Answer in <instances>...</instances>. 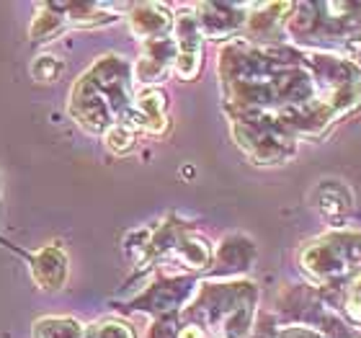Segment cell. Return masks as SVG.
I'll return each instance as SVG.
<instances>
[{"label": "cell", "mask_w": 361, "mask_h": 338, "mask_svg": "<svg viewBox=\"0 0 361 338\" xmlns=\"http://www.w3.org/2000/svg\"><path fill=\"white\" fill-rule=\"evenodd\" d=\"M276 338H325L320 331L315 328H310V325H286L279 331Z\"/></svg>", "instance_id": "22"}, {"label": "cell", "mask_w": 361, "mask_h": 338, "mask_svg": "<svg viewBox=\"0 0 361 338\" xmlns=\"http://www.w3.org/2000/svg\"><path fill=\"white\" fill-rule=\"evenodd\" d=\"M104 143L111 152H119L121 155V152H129L135 147V132L124 127V124H114V127H109L104 132Z\"/></svg>", "instance_id": "19"}, {"label": "cell", "mask_w": 361, "mask_h": 338, "mask_svg": "<svg viewBox=\"0 0 361 338\" xmlns=\"http://www.w3.org/2000/svg\"><path fill=\"white\" fill-rule=\"evenodd\" d=\"M194 18L199 23L202 37L225 39L245 26L248 6H243V3H199Z\"/></svg>", "instance_id": "6"}, {"label": "cell", "mask_w": 361, "mask_h": 338, "mask_svg": "<svg viewBox=\"0 0 361 338\" xmlns=\"http://www.w3.org/2000/svg\"><path fill=\"white\" fill-rule=\"evenodd\" d=\"M294 11L289 18L294 39L361 52V3H302Z\"/></svg>", "instance_id": "3"}, {"label": "cell", "mask_w": 361, "mask_h": 338, "mask_svg": "<svg viewBox=\"0 0 361 338\" xmlns=\"http://www.w3.org/2000/svg\"><path fill=\"white\" fill-rule=\"evenodd\" d=\"M85 325L68 315H47L34 323V338H80Z\"/></svg>", "instance_id": "17"}, {"label": "cell", "mask_w": 361, "mask_h": 338, "mask_svg": "<svg viewBox=\"0 0 361 338\" xmlns=\"http://www.w3.org/2000/svg\"><path fill=\"white\" fill-rule=\"evenodd\" d=\"M258 289L250 282H227V284H202L196 300L188 305L186 315L207 325L219 338H245L250 333L256 313Z\"/></svg>", "instance_id": "2"}, {"label": "cell", "mask_w": 361, "mask_h": 338, "mask_svg": "<svg viewBox=\"0 0 361 338\" xmlns=\"http://www.w3.org/2000/svg\"><path fill=\"white\" fill-rule=\"evenodd\" d=\"M315 202L317 210L323 212L325 217H343L351 212V191H348L341 181H323L315 191Z\"/></svg>", "instance_id": "13"}, {"label": "cell", "mask_w": 361, "mask_h": 338, "mask_svg": "<svg viewBox=\"0 0 361 338\" xmlns=\"http://www.w3.org/2000/svg\"><path fill=\"white\" fill-rule=\"evenodd\" d=\"M29 269L39 289L57 292L68 282V255H65L60 243H49V246H44L42 251L31 255Z\"/></svg>", "instance_id": "10"}, {"label": "cell", "mask_w": 361, "mask_h": 338, "mask_svg": "<svg viewBox=\"0 0 361 338\" xmlns=\"http://www.w3.org/2000/svg\"><path fill=\"white\" fill-rule=\"evenodd\" d=\"M253 255H256L253 243H250L248 238L235 235V238H227V241L219 246L217 266H219V271H225V274L243 271V269H248V263L253 261Z\"/></svg>", "instance_id": "14"}, {"label": "cell", "mask_w": 361, "mask_h": 338, "mask_svg": "<svg viewBox=\"0 0 361 338\" xmlns=\"http://www.w3.org/2000/svg\"><path fill=\"white\" fill-rule=\"evenodd\" d=\"M292 8V3H256V6H248V21H245V26H248L250 37H281V23H286L284 16Z\"/></svg>", "instance_id": "12"}, {"label": "cell", "mask_w": 361, "mask_h": 338, "mask_svg": "<svg viewBox=\"0 0 361 338\" xmlns=\"http://www.w3.org/2000/svg\"><path fill=\"white\" fill-rule=\"evenodd\" d=\"M132 109V65L119 54L98 57L70 90V116L88 132H106Z\"/></svg>", "instance_id": "1"}, {"label": "cell", "mask_w": 361, "mask_h": 338, "mask_svg": "<svg viewBox=\"0 0 361 338\" xmlns=\"http://www.w3.org/2000/svg\"><path fill=\"white\" fill-rule=\"evenodd\" d=\"M346 313L351 315V320L361 323V271L354 277L351 286H348V294H346Z\"/></svg>", "instance_id": "21"}, {"label": "cell", "mask_w": 361, "mask_h": 338, "mask_svg": "<svg viewBox=\"0 0 361 338\" xmlns=\"http://www.w3.org/2000/svg\"><path fill=\"white\" fill-rule=\"evenodd\" d=\"M150 338H173V323H171V315L160 318L158 323H155V328H152Z\"/></svg>", "instance_id": "23"}, {"label": "cell", "mask_w": 361, "mask_h": 338, "mask_svg": "<svg viewBox=\"0 0 361 338\" xmlns=\"http://www.w3.org/2000/svg\"><path fill=\"white\" fill-rule=\"evenodd\" d=\"M80 338H135V333L121 320H98L93 325H85Z\"/></svg>", "instance_id": "18"}, {"label": "cell", "mask_w": 361, "mask_h": 338, "mask_svg": "<svg viewBox=\"0 0 361 338\" xmlns=\"http://www.w3.org/2000/svg\"><path fill=\"white\" fill-rule=\"evenodd\" d=\"M68 29V23L62 18L57 3H42L37 8V16L29 26V37L31 42H52L57 34Z\"/></svg>", "instance_id": "15"}, {"label": "cell", "mask_w": 361, "mask_h": 338, "mask_svg": "<svg viewBox=\"0 0 361 338\" xmlns=\"http://www.w3.org/2000/svg\"><path fill=\"white\" fill-rule=\"evenodd\" d=\"M176 65V42L171 37L145 42L142 54L135 65V78L140 83L152 85L160 83Z\"/></svg>", "instance_id": "9"}, {"label": "cell", "mask_w": 361, "mask_h": 338, "mask_svg": "<svg viewBox=\"0 0 361 338\" xmlns=\"http://www.w3.org/2000/svg\"><path fill=\"white\" fill-rule=\"evenodd\" d=\"M171 255H173L178 263L188 266V269H207V266L212 263L209 243L202 241V238H196V235H191V233L180 235L178 246H176Z\"/></svg>", "instance_id": "16"}, {"label": "cell", "mask_w": 361, "mask_h": 338, "mask_svg": "<svg viewBox=\"0 0 361 338\" xmlns=\"http://www.w3.org/2000/svg\"><path fill=\"white\" fill-rule=\"evenodd\" d=\"M191 292H194L191 279H163L140 294L137 300L129 302V310H145L158 318H168L191 297Z\"/></svg>", "instance_id": "7"}, {"label": "cell", "mask_w": 361, "mask_h": 338, "mask_svg": "<svg viewBox=\"0 0 361 338\" xmlns=\"http://www.w3.org/2000/svg\"><path fill=\"white\" fill-rule=\"evenodd\" d=\"M129 31L142 42L168 37V31L173 29V16L166 6L160 3H137L129 6Z\"/></svg>", "instance_id": "11"}, {"label": "cell", "mask_w": 361, "mask_h": 338, "mask_svg": "<svg viewBox=\"0 0 361 338\" xmlns=\"http://www.w3.org/2000/svg\"><path fill=\"white\" fill-rule=\"evenodd\" d=\"M233 135L258 166H279L294 155L297 137L271 111H230Z\"/></svg>", "instance_id": "4"}, {"label": "cell", "mask_w": 361, "mask_h": 338, "mask_svg": "<svg viewBox=\"0 0 361 338\" xmlns=\"http://www.w3.org/2000/svg\"><path fill=\"white\" fill-rule=\"evenodd\" d=\"M62 60L60 57H52V54H42L37 60L31 62V76L34 80H42V83H52L57 80V76L62 73Z\"/></svg>", "instance_id": "20"}, {"label": "cell", "mask_w": 361, "mask_h": 338, "mask_svg": "<svg viewBox=\"0 0 361 338\" xmlns=\"http://www.w3.org/2000/svg\"><path fill=\"white\" fill-rule=\"evenodd\" d=\"M176 31V65L173 70L178 73V78L183 80H191L196 78L199 68H202V31H199V23H196L194 16H178L173 23Z\"/></svg>", "instance_id": "8"}, {"label": "cell", "mask_w": 361, "mask_h": 338, "mask_svg": "<svg viewBox=\"0 0 361 338\" xmlns=\"http://www.w3.org/2000/svg\"><path fill=\"white\" fill-rule=\"evenodd\" d=\"M300 263L315 282L336 284L354 269H361V235L348 230L325 235L302 251Z\"/></svg>", "instance_id": "5"}, {"label": "cell", "mask_w": 361, "mask_h": 338, "mask_svg": "<svg viewBox=\"0 0 361 338\" xmlns=\"http://www.w3.org/2000/svg\"><path fill=\"white\" fill-rule=\"evenodd\" d=\"M178 338H204V331L199 325H186V328H180Z\"/></svg>", "instance_id": "24"}]
</instances>
